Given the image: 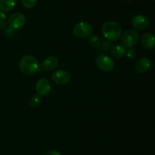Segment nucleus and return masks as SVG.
<instances>
[{"instance_id":"f257e3e1","label":"nucleus","mask_w":155,"mask_h":155,"mask_svg":"<svg viewBox=\"0 0 155 155\" xmlns=\"http://www.w3.org/2000/svg\"><path fill=\"white\" fill-rule=\"evenodd\" d=\"M19 68L25 75H33L40 69V63L35 56L26 54L21 58L19 62Z\"/></svg>"},{"instance_id":"39448f33","label":"nucleus","mask_w":155,"mask_h":155,"mask_svg":"<svg viewBox=\"0 0 155 155\" xmlns=\"http://www.w3.org/2000/svg\"><path fill=\"white\" fill-rule=\"evenodd\" d=\"M95 65L97 68L104 72H109L114 68V61L110 56L101 54L95 59Z\"/></svg>"},{"instance_id":"a211bd4d","label":"nucleus","mask_w":155,"mask_h":155,"mask_svg":"<svg viewBox=\"0 0 155 155\" xmlns=\"http://www.w3.org/2000/svg\"><path fill=\"white\" fill-rule=\"evenodd\" d=\"M7 24V17L5 12L0 11V30L4 29Z\"/></svg>"},{"instance_id":"6e6552de","label":"nucleus","mask_w":155,"mask_h":155,"mask_svg":"<svg viewBox=\"0 0 155 155\" xmlns=\"http://www.w3.org/2000/svg\"><path fill=\"white\" fill-rule=\"evenodd\" d=\"M36 91L40 97H46L51 92V86L50 81L46 78H40L36 83Z\"/></svg>"},{"instance_id":"f03ea898","label":"nucleus","mask_w":155,"mask_h":155,"mask_svg":"<svg viewBox=\"0 0 155 155\" xmlns=\"http://www.w3.org/2000/svg\"><path fill=\"white\" fill-rule=\"evenodd\" d=\"M101 33L108 40L116 41L120 38L122 34V27L117 21H106L101 27Z\"/></svg>"},{"instance_id":"f3484780","label":"nucleus","mask_w":155,"mask_h":155,"mask_svg":"<svg viewBox=\"0 0 155 155\" xmlns=\"http://www.w3.org/2000/svg\"><path fill=\"white\" fill-rule=\"evenodd\" d=\"M38 0H21L23 6L26 9H33L37 4Z\"/></svg>"},{"instance_id":"2eb2a0df","label":"nucleus","mask_w":155,"mask_h":155,"mask_svg":"<svg viewBox=\"0 0 155 155\" xmlns=\"http://www.w3.org/2000/svg\"><path fill=\"white\" fill-rule=\"evenodd\" d=\"M89 45L94 48H98L100 46L101 43V40L98 36L96 35H91L89 37Z\"/></svg>"},{"instance_id":"7ed1b4c3","label":"nucleus","mask_w":155,"mask_h":155,"mask_svg":"<svg viewBox=\"0 0 155 155\" xmlns=\"http://www.w3.org/2000/svg\"><path fill=\"white\" fill-rule=\"evenodd\" d=\"M120 40L124 47L133 48L139 42V33H138L137 30L129 29L121 34Z\"/></svg>"},{"instance_id":"4be33fe9","label":"nucleus","mask_w":155,"mask_h":155,"mask_svg":"<svg viewBox=\"0 0 155 155\" xmlns=\"http://www.w3.org/2000/svg\"><path fill=\"white\" fill-rule=\"evenodd\" d=\"M124 1H126V2H133V0H124Z\"/></svg>"},{"instance_id":"423d86ee","label":"nucleus","mask_w":155,"mask_h":155,"mask_svg":"<svg viewBox=\"0 0 155 155\" xmlns=\"http://www.w3.org/2000/svg\"><path fill=\"white\" fill-rule=\"evenodd\" d=\"M7 24L8 28H10L11 30H19L25 25L26 18L24 14L21 12H15L9 17Z\"/></svg>"},{"instance_id":"20e7f679","label":"nucleus","mask_w":155,"mask_h":155,"mask_svg":"<svg viewBox=\"0 0 155 155\" xmlns=\"http://www.w3.org/2000/svg\"><path fill=\"white\" fill-rule=\"evenodd\" d=\"M74 33L77 37L87 38L92 34L93 28L91 24L86 21H80L74 27Z\"/></svg>"},{"instance_id":"1a4fd4ad","label":"nucleus","mask_w":155,"mask_h":155,"mask_svg":"<svg viewBox=\"0 0 155 155\" xmlns=\"http://www.w3.org/2000/svg\"><path fill=\"white\" fill-rule=\"evenodd\" d=\"M132 24L136 30L142 31L148 28L149 26V21L145 15H135L132 19Z\"/></svg>"},{"instance_id":"9b49d317","label":"nucleus","mask_w":155,"mask_h":155,"mask_svg":"<svg viewBox=\"0 0 155 155\" xmlns=\"http://www.w3.org/2000/svg\"><path fill=\"white\" fill-rule=\"evenodd\" d=\"M151 66V59L147 57H143L139 59L135 64V69L138 73L144 74L149 71Z\"/></svg>"},{"instance_id":"dca6fc26","label":"nucleus","mask_w":155,"mask_h":155,"mask_svg":"<svg viewBox=\"0 0 155 155\" xmlns=\"http://www.w3.org/2000/svg\"><path fill=\"white\" fill-rule=\"evenodd\" d=\"M41 102V97L38 94H33L30 97V100H29V103H30V106L32 107H36Z\"/></svg>"},{"instance_id":"4468645a","label":"nucleus","mask_w":155,"mask_h":155,"mask_svg":"<svg viewBox=\"0 0 155 155\" xmlns=\"http://www.w3.org/2000/svg\"><path fill=\"white\" fill-rule=\"evenodd\" d=\"M17 3V0H0V11L3 12H9L14 9Z\"/></svg>"},{"instance_id":"9d476101","label":"nucleus","mask_w":155,"mask_h":155,"mask_svg":"<svg viewBox=\"0 0 155 155\" xmlns=\"http://www.w3.org/2000/svg\"><path fill=\"white\" fill-rule=\"evenodd\" d=\"M59 64L58 59L54 56H48L45 58L42 62L41 65V71H50L55 69Z\"/></svg>"},{"instance_id":"ddd939ff","label":"nucleus","mask_w":155,"mask_h":155,"mask_svg":"<svg viewBox=\"0 0 155 155\" xmlns=\"http://www.w3.org/2000/svg\"><path fill=\"white\" fill-rule=\"evenodd\" d=\"M126 49L122 45H115L110 48V56L116 59H120L126 56Z\"/></svg>"},{"instance_id":"aec40b11","label":"nucleus","mask_w":155,"mask_h":155,"mask_svg":"<svg viewBox=\"0 0 155 155\" xmlns=\"http://www.w3.org/2000/svg\"><path fill=\"white\" fill-rule=\"evenodd\" d=\"M126 56L130 60H133L136 57V51L133 48H129V50L126 52Z\"/></svg>"},{"instance_id":"5701e85b","label":"nucleus","mask_w":155,"mask_h":155,"mask_svg":"<svg viewBox=\"0 0 155 155\" xmlns=\"http://www.w3.org/2000/svg\"><path fill=\"white\" fill-rule=\"evenodd\" d=\"M154 2H155V0H154Z\"/></svg>"},{"instance_id":"0eeeda50","label":"nucleus","mask_w":155,"mask_h":155,"mask_svg":"<svg viewBox=\"0 0 155 155\" xmlns=\"http://www.w3.org/2000/svg\"><path fill=\"white\" fill-rule=\"evenodd\" d=\"M51 79L53 82L57 84L64 85L69 83L71 79V76L68 71L59 69L53 72V74H51Z\"/></svg>"},{"instance_id":"412c9836","label":"nucleus","mask_w":155,"mask_h":155,"mask_svg":"<svg viewBox=\"0 0 155 155\" xmlns=\"http://www.w3.org/2000/svg\"><path fill=\"white\" fill-rule=\"evenodd\" d=\"M44 155H61L59 151L56 150H50L47 151Z\"/></svg>"},{"instance_id":"6ab92c4d","label":"nucleus","mask_w":155,"mask_h":155,"mask_svg":"<svg viewBox=\"0 0 155 155\" xmlns=\"http://www.w3.org/2000/svg\"><path fill=\"white\" fill-rule=\"evenodd\" d=\"M101 48V50H104V51H108L109 50H110L111 48V43H110V40L106 39L105 40L101 41V43L100 45V46Z\"/></svg>"},{"instance_id":"f8f14e48","label":"nucleus","mask_w":155,"mask_h":155,"mask_svg":"<svg viewBox=\"0 0 155 155\" xmlns=\"http://www.w3.org/2000/svg\"><path fill=\"white\" fill-rule=\"evenodd\" d=\"M142 46L145 50H151L155 47V36L151 32H147L141 38Z\"/></svg>"}]
</instances>
